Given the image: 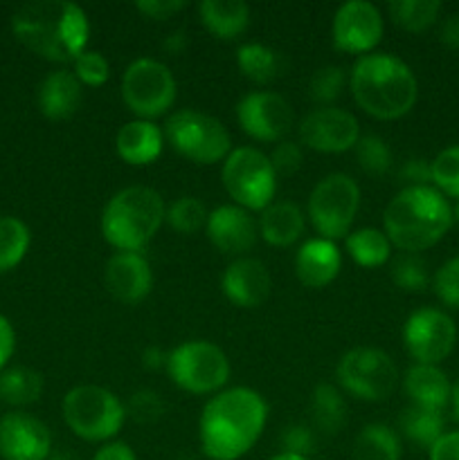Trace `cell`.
<instances>
[{
    "instance_id": "cell-20",
    "label": "cell",
    "mask_w": 459,
    "mask_h": 460,
    "mask_svg": "<svg viewBox=\"0 0 459 460\" xmlns=\"http://www.w3.org/2000/svg\"><path fill=\"white\" fill-rule=\"evenodd\" d=\"M270 272L261 261L241 256L225 268L220 277V292L237 308H256L270 295Z\"/></svg>"
},
{
    "instance_id": "cell-7",
    "label": "cell",
    "mask_w": 459,
    "mask_h": 460,
    "mask_svg": "<svg viewBox=\"0 0 459 460\" xmlns=\"http://www.w3.org/2000/svg\"><path fill=\"white\" fill-rule=\"evenodd\" d=\"M165 371L180 391L192 395L219 394L232 376L228 355L207 340H189L169 350Z\"/></svg>"
},
{
    "instance_id": "cell-33",
    "label": "cell",
    "mask_w": 459,
    "mask_h": 460,
    "mask_svg": "<svg viewBox=\"0 0 459 460\" xmlns=\"http://www.w3.org/2000/svg\"><path fill=\"white\" fill-rule=\"evenodd\" d=\"M387 13L400 30L410 34H423L436 22L441 13L439 0H392Z\"/></svg>"
},
{
    "instance_id": "cell-25",
    "label": "cell",
    "mask_w": 459,
    "mask_h": 460,
    "mask_svg": "<svg viewBox=\"0 0 459 460\" xmlns=\"http://www.w3.org/2000/svg\"><path fill=\"white\" fill-rule=\"evenodd\" d=\"M259 236L273 247H291L302 238L306 227L304 211L295 202H273L261 211L259 220Z\"/></svg>"
},
{
    "instance_id": "cell-4",
    "label": "cell",
    "mask_w": 459,
    "mask_h": 460,
    "mask_svg": "<svg viewBox=\"0 0 459 460\" xmlns=\"http://www.w3.org/2000/svg\"><path fill=\"white\" fill-rule=\"evenodd\" d=\"M450 227L453 205L435 187H403L382 211V232L405 254L436 245Z\"/></svg>"
},
{
    "instance_id": "cell-42",
    "label": "cell",
    "mask_w": 459,
    "mask_h": 460,
    "mask_svg": "<svg viewBox=\"0 0 459 460\" xmlns=\"http://www.w3.org/2000/svg\"><path fill=\"white\" fill-rule=\"evenodd\" d=\"M432 290L441 304L459 310V256H453L436 270L432 277Z\"/></svg>"
},
{
    "instance_id": "cell-54",
    "label": "cell",
    "mask_w": 459,
    "mask_h": 460,
    "mask_svg": "<svg viewBox=\"0 0 459 460\" xmlns=\"http://www.w3.org/2000/svg\"><path fill=\"white\" fill-rule=\"evenodd\" d=\"M270 460H310V458H304V456H292V454H277V456H273Z\"/></svg>"
},
{
    "instance_id": "cell-38",
    "label": "cell",
    "mask_w": 459,
    "mask_h": 460,
    "mask_svg": "<svg viewBox=\"0 0 459 460\" xmlns=\"http://www.w3.org/2000/svg\"><path fill=\"white\" fill-rule=\"evenodd\" d=\"M392 281L405 292H421L426 290L430 283V274H428L426 261L418 254H400L392 261Z\"/></svg>"
},
{
    "instance_id": "cell-11",
    "label": "cell",
    "mask_w": 459,
    "mask_h": 460,
    "mask_svg": "<svg viewBox=\"0 0 459 460\" xmlns=\"http://www.w3.org/2000/svg\"><path fill=\"white\" fill-rule=\"evenodd\" d=\"M178 85L174 72L158 58H135L122 76V99L135 119L153 121L174 106Z\"/></svg>"
},
{
    "instance_id": "cell-18",
    "label": "cell",
    "mask_w": 459,
    "mask_h": 460,
    "mask_svg": "<svg viewBox=\"0 0 459 460\" xmlns=\"http://www.w3.org/2000/svg\"><path fill=\"white\" fill-rule=\"evenodd\" d=\"M205 234L212 245L220 254L241 259L248 250H252L259 236V225L252 214L237 205H220L210 211L205 225Z\"/></svg>"
},
{
    "instance_id": "cell-21",
    "label": "cell",
    "mask_w": 459,
    "mask_h": 460,
    "mask_svg": "<svg viewBox=\"0 0 459 460\" xmlns=\"http://www.w3.org/2000/svg\"><path fill=\"white\" fill-rule=\"evenodd\" d=\"M342 252L340 247L327 238H309L300 245L295 254V277L302 286L327 288L340 274Z\"/></svg>"
},
{
    "instance_id": "cell-27",
    "label": "cell",
    "mask_w": 459,
    "mask_h": 460,
    "mask_svg": "<svg viewBox=\"0 0 459 460\" xmlns=\"http://www.w3.org/2000/svg\"><path fill=\"white\" fill-rule=\"evenodd\" d=\"M345 250L360 268H381L392 259L390 238L378 227L351 229L349 236L345 238Z\"/></svg>"
},
{
    "instance_id": "cell-5",
    "label": "cell",
    "mask_w": 459,
    "mask_h": 460,
    "mask_svg": "<svg viewBox=\"0 0 459 460\" xmlns=\"http://www.w3.org/2000/svg\"><path fill=\"white\" fill-rule=\"evenodd\" d=\"M166 205L160 193L151 187L120 189L102 211V236L117 252H138L156 238L165 223Z\"/></svg>"
},
{
    "instance_id": "cell-17",
    "label": "cell",
    "mask_w": 459,
    "mask_h": 460,
    "mask_svg": "<svg viewBox=\"0 0 459 460\" xmlns=\"http://www.w3.org/2000/svg\"><path fill=\"white\" fill-rule=\"evenodd\" d=\"M52 434L39 418L22 411L0 418V456L4 460H48Z\"/></svg>"
},
{
    "instance_id": "cell-56",
    "label": "cell",
    "mask_w": 459,
    "mask_h": 460,
    "mask_svg": "<svg viewBox=\"0 0 459 460\" xmlns=\"http://www.w3.org/2000/svg\"><path fill=\"white\" fill-rule=\"evenodd\" d=\"M453 225H457L459 227V202L453 207Z\"/></svg>"
},
{
    "instance_id": "cell-19",
    "label": "cell",
    "mask_w": 459,
    "mask_h": 460,
    "mask_svg": "<svg viewBox=\"0 0 459 460\" xmlns=\"http://www.w3.org/2000/svg\"><path fill=\"white\" fill-rule=\"evenodd\" d=\"M104 283L112 299L135 305L151 295V265L144 259V254H138V252H115L104 270Z\"/></svg>"
},
{
    "instance_id": "cell-12",
    "label": "cell",
    "mask_w": 459,
    "mask_h": 460,
    "mask_svg": "<svg viewBox=\"0 0 459 460\" xmlns=\"http://www.w3.org/2000/svg\"><path fill=\"white\" fill-rule=\"evenodd\" d=\"M342 391L363 402H382L399 386V371L390 355L381 349L360 346L346 350L336 368Z\"/></svg>"
},
{
    "instance_id": "cell-24",
    "label": "cell",
    "mask_w": 459,
    "mask_h": 460,
    "mask_svg": "<svg viewBox=\"0 0 459 460\" xmlns=\"http://www.w3.org/2000/svg\"><path fill=\"white\" fill-rule=\"evenodd\" d=\"M403 391L414 407H426L444 411L450 404L453 385L439 367L432 364H412L403 376Z\"/></svg>"
},
{
    "instance_id": "cell-37",
    "label": "cell",
    "mask_w": 459,
    "mask_h": 460,
    "mask_svg": "<svg viewBox=\"0 0 459 460\" xmlns=\"http://www.w3.org/2000/svg\"><path fill=\"white\" fill-rule=\"evenodd\" d=\"M349 85V75L340 66H324L313 72L309 84L310 99L315 103H324V108L331 106L336 99L342 97L345 88Z\"/></svg>"
},
{
    "instance_id": "cell-34",
    "label": "cell",
    "mask_w": 459,
    "mask_h": 460,
    "mask_svg": "<svg viewBox=\"0 0 459 460\" xmlns=\"http://www.w3.org/2000/svg\"><path fill=\"white\" fill-rule=\"evenodd\" d=\"M32 245V232L16 216L0 218V274L12 272L22 263Z\"/></svg>"
},
{
    "instance_id": "cell-51",
    "label": "cell",
    "mask_w": 459,
    "mask_h": 460,
    "mask_svg": "<svg viewBox=\"0 0 459 460\" xmlns=\"http://www.w3.org/2000/svg\"><path fill=\"white\" fill-rule=\"evenodd\" d=\"M166 358H169V353H165L162 349H158V346H148V349L142 350V367L147 368V371H162V368H166Z\"/></svg>"
},
{
    "instance_id": "cell-9",
    "label": "cell",
    "mask_w": 459,
    "mask_h": 460,
    "mask_svg": "<svg viewBox=\"0 0 459 460\" xmlns=\"http://www.w3.org/2000/svg\"><path fill=\"white\" fill-rule=\"evenodd\" d=\"M220 182L234 205L248 211H264L277 193V173L270 157L255 146L232 148L220 166Z\"/></svg>"
},
{
    "instance_id": "cell-55",
    "label": "cell",
    "mask_w": 459,
    "mask_h": 460,
    "mask_svg": "<svg viewBox=\"0 0 459 460\" xmlns=\"http://www.w3.org/2000/svg\"><path fill=\"white\" fill-rule=\"evenodd\" d=\"M48 460H75V456H70V454L57 452V454H50Z\"/></svg>"
},
{
    "instance_id": "cell-22",
    "label": "cell",
    "mask_w": 459,
    "mask_h": 460,
    "mask_svg": "<svg viewBox=\"0 0 459 460\" xmlns=\"http://www.w3.org/2000/svg\"><path fill=\"white\" fill-rule=\"evenodd\" d=\"M165 148V133L156 121L130 119L117 130L115 153L130 166L153 164Z\"/></svg>"
},
{
    "instance_id": "cell-1",
    "label": "cell",
    "mask_w": 459,
    "mask_h": 460,
    "mask_svg": "<svg viewBox=\"0 0 459 460\" xmlns=\"http://www.w3.org/2000/svg\"><path fill=\"white\" fill-rule=\"evenodd\" d=\"M268 422L264 395L248 386H230L207 400L198 420L201 449L210 460H238L259 440Z\"/></svg>"
},
{
    "instance_id": "cell-39",
    "label": "cell",
    "mask_w": 459,
    "mask_h": 460,
    "mask_svg": "<svg viewBox=\"0 0 459 460\" xmlns=\"http://www.w3.org/2000/svg\"><path fill=\"white\" fill-rule=\"evenodd\" d=\"M432 187L459 200V144L444 148L432 160Z\"/></svg>"
},
{
    "instance_id": "cell-53",
    "label": "cell",
    "mask_w": 459,
    "mask_h": 460,
    "mask_svg": "<svg viewBox=\"0 0 459 460\" xmlns=\"http://www.w3.org/2000/svg\"><path fill=\"white\" fill-rule=\"evenodd\" d=\"M450 404H453L454 418H457V420H459V377H457V380H454V385H453V395H450Z\"/></svg>"
},
{
    "instance_id": "cell-6",
    "label": "cell",
    "mask_w": 459,
    "mask_h": 460,
    "mask_svg": "<svg viewBox=\"0 0 459 460\" xmlns=\"http://www.w3.org/2000/svg\"><path fill=\"white\" fill-rule=\"evenodd\" d=\"M61 413L72 434L88 443H106L122 431L126 407L111 389L79 385L63 395Z\"/></svg>"
},
{
    "instance_id": "cell-46",
    "label": "cell",
    "mask_w": 459,
    "mask_h": 460,
    "mask_svg": "<svg viewBox=\"0 0 459 460\" xmlns=\"http://www.w3.org/2000/svg\"><path fill=\"white\" fill-rule=\"evenodd\" d=\"M135 9L151 21H169L171 16L187 9V0H138Z\"/></svg>"
},
{
    "instance_id": "cell-3",
    "label": "cell",
    "mask_w": 459,
    "mask_h": 460,
    "mask_svg": "<svg viewBox=\"0 0 459 460\" xmlns=\"http://www.w3.org/2000/svg\"><path fill=\"white\" fill-rule=\"evenodd\" d=\"M349 90L354 102L381 121L405 117L418 97L412 67L403 58L387 52H372L356 58L349 72Z\"/></svg>"
},
{
    "instance_id": "cell-48",
    "label": "cell",
    "mask_w": 459,
    "mask_h": 460,
    "mask_svg": "<svg viewBox=\"0 0 459 460\" xmlns=\"http://www.w3.org/2000/svg\"><path fill=\"white\" fill-rule=\"evenodd\" d=\"M14 350H16V332L9 319L0 314V373L4 371L7 362L12 359Z\"/></svg>"
},
{
    "instance_id": "cell-40",
    "label": "cell",
    "mask_w": 459,
    "mask_h": 460,
    "mask_svg": "<svg viewBox=\"0 0 459 460\" xmlns=\"http://www.w3.org/2000/svg\"><path fill=\"white\" fill-rule=\"evenodd\" d=\"M126 407V418H133L135 422H142V425H151L158 422L165 413V400L160 398V394L153 389H138L130 394Z\"/></svg>"
},
{
    "instance_id": "cell-32",
    "label": "cell",
    "mask_w": 459,
    "mask_h": 460,
    "mask_svg": "<svg viewBox=\"0 0 459 460\" xmlns=\"http://www.w3.org/2000/svg\"><path fill=\"white\" fill-rule=\"evenodd\" d=\"M43 394V376L34 368L14 367L0 373V400L12 407L34 404Z\"/></svg>"
},
{
    "instance_id": "cell-36",
    "label": "cell",
    "mask_w": 459,
    "mask_h": 460,
    "mask_svg": "<svg viewBox=\"0 0 459 460\" xmlns=\"http://www.w3.org/2000/svg\"><path fill=\"white\" fill-rule=\"evenodd\" d=\"M354 151L360 169L367 175L382 178L392 169V151L381 135H360Z\"/></svg>"
},
{
    "instance_id": "cell-30",
    "label": "cell",
    "mask_w": 459,
    "mask_h": 460,
    "mask_svg": "<svg viewBox=\"0 0 459 460\" xmlns=\"http://www.w3.org/2000/svg\"><path fill=\"white\" fill-rule=\"evenodd\" d=\"M399 427L410 443H414L417 447L430 449L432 445L446 434L444 411H436V409H426V407H414V404H410L408 409L400 411Z\"/></svg>"
},
{
    "instance_id": "cell-41",
    "label": "cell",
    "mask_w": 459,
    "mask_h": 460,
    "mask_svg": "<svg viewBox=\"0 0 459 460\" xmlns=\"http://www.w3.org/2000/svg\"><path fill=\"white\" fill-rule=\"evenodd\" d=\"M72 72L79 79L81 85H88V88H99L108 81L111 76V66L104 58V54L94 52V49H86L72 63Z\"/></svg>"
},
{
    "instance_id": "cell-35",
    "label": "cell",
    "mask_w": 459,
    "mask_h": 460,
    "mask_svg": "<svg viewBox=\"0 0 459 460\" xmlns=\"http://www.w3.org/2000/svg\"><path fill=\"white\" fill-rule=\"evenodd\" d=\"M207 216H210V211L202 205V200L194 196H183L171 202V205H166L165 223L174 232L183 234V236H192V234L201 232V229L205 232Z\"/></svg>"
},
{
    "instance_id": "cell-43",
    "label": "cell",
    "mask_w": 459,
    "mask_h": 460,
    "mask_svg": "<svg viewBox=\"0 0 459 460\" xmlns=\"http://www.w3.org/2000/svg\"><path fill=\"white\" fill-rule=\"evenodd\" d=\"M268 157L277 175H295L304 164V151L292 139H284V142L274 144L273 153Z\"/></svg>"
},
{
    "instance_id": "cell-29",
    "label": "cell",
    "mask_w": 459,
    "mask_h": 460,
    "mask_svg": "<svg viewBox=\"0 0 459 460\" xmlns=\"http://www.w3.org/2000/svg\"><path fill=\"white\" fill-rule=\"evenodd\" d=\"M237 67L252 84L266 85L282 75L284 58L277 49L264 43H243L237 49Z\"/></svg>"
},
{
    "instance_id": "cell-15",
    "label": "cell",
    "mask_w": 459,
    "mask_h": 460,
    "mask_svg": "<svg viewBox=\"0 0 459 460\" xmlns=\"http://www.w3.org/2000/svg\"><path fill=\"white\" fill-rule=\"evenodd\" d=\"M382 31L385 22L381 9L367 0H349L333 13V48L345 54H358V57L372 54L381 43Z\"/></svg>"
},
{
    "instance_id": "cell-31",
    "label": "cell",
    "mask_w": 459,
    "mask_h": 460,
    "mask_svg": "<svg viewBox=\"0 0 459 460\" xmlns=\"http://www.w3.org/2000/svg\"><path fill=\"white\" fill-rule=\"evenodd\" d=\"M400 438L392 427L372 422L354 440V460H400Z\"/></svg>"
},
{
    "instance_id": "cell-47",
    "label": "cell",
    "mask_w": 459,
    "mask_h": 460,
    "mask_svg": "<svg viewBox=\"0 0 459 460\" xmlns=\"http://www.w3.org/2000/svg\"><path fill=\"white\" fill-rule=\"evenodd\" d=\"M428 452L430 460H459V431H446Z\"/></svg>"
},
{
    "instance_id": "cell-50",
    "label": "cell",
    "mask_w": 459,
    "mask_h": 460,
    "mask_svg": "<svg viewBox=\"0 0 459 460\" xmlns=\"http://www.w3.org/2000/svg\"><path fill=\"white\" fill-rule=\"evenodd\" d=\"M439 40L450 49H459V12L444 18L439 27Z\"/></svg>"
},
{
    "instance_id": "cell-57",
    "label": "cell",
    "mask_w": 459,
    "mask_h": 460,
    "mask_svg": "<svg viewBox=\"0 0 459 460\" xmlns=\"http://www.w3.org/2000/svg\"><path fill=\"white\" fill-rule=\"evenodd\" d=\"M180 460H192V458H180Z\"/></svg>"
},
{
    "instance_id": "cell-23",
    "label": "cell",
    "mask_w": 459,
    "mask_h": 460,
    "mask_svg": "<svg viewBox=\"0 0 459 460\" xmlns=\"http://www.w3.org/2000/svg\"><path fill=\"white\" fill-rule=\"evenodd\" d=\"M79 79L70 70H54L39 85V111L45 119L61 121L76 112L81 103Z\"/></svg>"
},
{
    "instance_id": "cell-2",
    "label": "cell",
    "mask_w": 459,
    "mask_h": 460,
    "mask_svg": "<svg viewBox=\"0 0 459 460\" xmlns=\"http://www.w3.org/2000/svg\"><path fill=\"white\" fill-rule=\"evenodd\" d=\"M18 43L52 63H75L86 52L90 22L84 9L68 0H34L12 16Z\"/></svg>"
},
{
    "instance_id": "cell-45",
    "label": "cell",
    "mask_w": 459,
    "mask_h": 460,
    "mask_svg": "<svg viewBox=\"0 0 459 460\" xmlns=\"http://www.w3.org/2000/svg\"><path fill=\"white\" fill-rule=\"evenodd\" d=\"M399 178L405 187H432V162L423 157H410L400 164Z\"/></svg>"
},
{
    "instance_id": "cell-14",
    "label": "cell",
    "mask_w": 459,
    "mask_h": 460,
    "mask_svg": "<svg viewBox=\"0 0 459 460\" xmlns=\"http://www.w3.org/2000/svg\"><path fill=\"white\" fill-rule=\"evenodd\" d=\"M237 121L248 137L256 142L279 144L292 128V108L273 90H255L238 99Z\"/></svg>"
},
{
    "instance_id": "cell-13",
    "label": "cell",
    "mask_w": 459,
    "mask_h": 460,
    "mask_svg": "<svg viewBox=\"0 0 459 460\" xmlns=\"http://www.w3.org/2000/svg\"><path fill=\"white\" fill-rule=\"evenodd\" d=\"M403 344L414 364L439 367L454 350L457 326L453 317L439 308H418L405 319Z\"/></svg>"
},
{
    "instance_id": "cell-10",
    "label": "cell",
    "mask_w": 459,
    "mask_h": 460,
    "mask_svg": "<svg viewBox=\"0 0 459 460\" xmlns=\"http://www.w3.org/2000/svg\"><path fill=\"white\" fill-rule=\"evenodd\" d=\"M360 209V187L351 175L328 173L309 196L306 216L320 238L340 241L351 234Z\"/></svg>"
},
{
    "instance_id": "cell-16",
    "label": "cell",
    "mask_w": 459,
    "mask_h": 460,
    "mask_svg": "<svg viewBox=\"0 0 459 460\" xmlns=\"http://www.w3.org/2000/svg\"><path fill=\"white\" fill-rule=\"evenodd\" d=\"M297 133H300V142L310 151L336 155V153L356 148L360 139V124L349 111L327 106L310 111L300 121Z\"/></svg>"
},
{
    "instance_id": "cell-52",
    "label": "cell",
    "mask_w": 459,
    "mask_h": 460,
    "mask_svg": "<svg viewBox=\"0 0 459 460\" xmlns=\"http://www.w3.org/2000/svg\"><path fill=\"white\" fill-rule=\"evenodd\" d=\"M184 48H187V34H184L183 30L171 31L165 39V49L169 54H183Z\"/></svg>"
},
{
    "instance_id": "cell-49",
    "label": "cell",
    "mask_w": 459,
    "mask_h": 460,
    "mask_svg": "<svg viewBox=\"0 0 459 460\" xmlns=\"http://www.w3.org/2000/svg\"><path fill=\"white\" fill-rule=\"evenodd\" d=\"M93 460H138V456H135V452L126 443L112 440V443H106L104 447H99Z\"/></svg>"
},
{
    "instance_id": "cell-28",
    "label": "cell",
    "mask_w": 459,
    "mask_h": 460,
    "mask_svg": "<svg viewBox=\"0 0 459 460\" xmlns=\"http://www.w3.org/2000/svg\"><path fill=\"white\" fill-rule=\"evenodd\" d=\"M310 420L320 434L333 436L346 422V402L342 391L333 385H318L310 395Z\"/></svg>"
},
{
    "instance_id": "cell-44",
    "label": "cell",
    "mask_w": 459,
    "mask_h": 460,
    "mask_svg": "<svg viewBox=\"0 0 459 460\" xmlns=\"http://www.w3.org/2000/svg\"><path fill=\"white\" fill-rule=\"evenodd\" d=\"M284 454H292V456L309 458L315 452V434L313 427L306 425H288L279 436Z\"/></svg>"
},
{
    "instance_id": "cell-26",
    "label": "cell",
    "mask_w": 459,
    "mask_h": 460,
    "mask_svg": "<svg viewBox=\"0 0 459 460\" xmlns=\"http://www.w3.org/2000/svg\"><path fill=\"white\" fill-rule=\"evenodd\" d=\"M202 27L220 40H234L250 25V7L243 0H202L198 4Z\"/></svg>"
},
{
    "instance_id": "cell-8",
    "label": "cell",
    "mask_w": 459,
    "mask_h": 460,
    "mask_svg": "<svg viewBox=\"0 0 459 460\" xmlns=\"http://www.w3.org/2000/svg\"><path fill=\"white\" fill-rule=\"evenodd\" d=\"M165 142L174 146L180 155L196 164H223L225 157L232 153V137L220 119L207 112L176 111L165 124Z\"/></svg>"
}]
</instances>
